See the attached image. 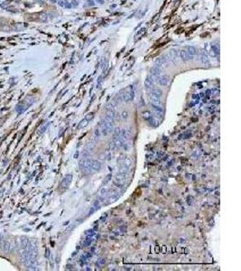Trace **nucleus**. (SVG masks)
Listing matches in <instances>:
<instances>
[{
  "label": "nucleus",
  "mask_w": 241,
  "mask_h": 271,
  "mask_svg": "<svg viewBox=\"0 0 241 271\" xmlns=\"http://www.w3.org/2000/svg\"><path fill=\"white\" fill-rule=\"evenodd\" d=\"M120 196V192L118 188H112L110 190L108 191V194H107V201L108 203H113L116 202Z\"/></svg>",
  "instance_id": "f257e3e1"
},
{
  "label": "nucleus",
  "mask_w": 241,
  "mask_h": 271,
  "mask_svg": "<svg viewBox=\"0 0 241 271\" xmlns=\"http://www.w3.org/2000/svg\"><path fill=\"white\" fill-rule=\"evenodd\" d=\"M126 175H127L126 174L119 173V174L115 176V178H114V181H113L114 184H115L117 187H122L123 185H125V183H126V180H127Z\"/></svg>",
  "instance_id": "f03ea898"
},
{
  "label": "nucleus",
  "mask_w": 241,
  "mask_h": 271,
  "mask_svg": "<svg viewBox=\"0 0 241 271\" xmlns=\"http://www.w3.org/2000/svg\"><path fill=\"white\" fill-rule=\"evenodd\" d=\"M101 127V132L103 135H108L109 133H111V131H113L114 129V123H110L108 121L103 120L100 124Z\"/></svg>",
  "instance_id": "7ed1b4c3"
},
{
  "label": "nucleus",
  "mask_w": 241,
  "mask_h": 271,
  "mask_svg": "<svg viewBox=\"0 0 241 271\" xmlns=\"http://www.w3.org/2000/svg\"><path fill=\"white\" fill-rule=\"evenodd\" d=\"M91 162H92L91 159H85L82 162H80V170L82 173H85V174L91 173V170H90Z\"/></svg>",
  "instance_id": "20e7f679"
},
{
  "label": "nucleus",
  "mask_w": 241,
  "mask_h": 271,
  "mask_svg": "<svg viewBox=\"0 0 241 271\" xmlns=\"http://www.w3.org/2000/svg\"><path fill=\"white\" fill-rule=\"evenodd\" d=\"M135 97V92H134V90L130 87L128 88L123 94L122 98H123V100L125 101V102H130Z\"/></svg>",
  "instance_id": "39448f33"
},
{
  "label": "nucleus",
  "mask_w": 241,
  "mask_h": 271,
  "mask_svg": "<svg viewBox=\"0 0 241 271\" xmlns=\"http://www.w3.org/2000/svg\"><path fill=\"white\" fill-rule=\"evenodd\" d=\"M163 92L159 89H152L149 94L150 100H161Z\"/></svg>",
  "instance_id": "423d86ee"
},
{
  "label": "nucleus",
  "mask_w": 241,
  "mask_h": 271,
  "mask_svg": "<svg viewBox=\"0 0 241 271\" xmlns=\"http://www.w3.org/2000/svg\"><path fill=\"white\" fill-rule=\"evenodd\" d=\"M71 180H72V175H65V177L62 179V181H61V183H60V187H62V188H64V189L68 188L69 185H70V184L71 183Z\"/></svg>",
  "instance_id": "0eeeda50"
},
{
  "label": "nucleus",
  "mask_w": 241,
  "mask_h": 271,
  "mask_svg": "<svg viewBox=\"0 0 241 271\" xmlns=\"http://www.w3.org/2000/svg\"><path fill=\"white\" fill-rule=\"evenodd\" d=\"M180 56H181L182 61H190V60H192L194 58L185 48L182 49L181 52H180Z\"/></svg>",
  "instance_id": "6e6552de"
},
{
  "label": "nucleus",
  "mask_w": 241,
  "mask_h": 271,
  "mask_svg": "<svg viewBox=\"0 0 241 271\" xmlns=\"http://www.w3.org/2000/svg\"><path fill=\"white\" fill-rule=\"evenodd\" d=\"M168 62H169V60H168V58L167 57H165V56H161V57H159V58H157L156 59V61H155V66H157V67H162V66H166V64H168Z\"/></svg>",
  "instance_id": "1a4fd4ad"
},
{
  "label": "nucleus",
  "mask_w": 241,
  "mask_h": 271,
  "mask_svg": "<svg viewBox=\"0 0 241 271\" xmlns=\"http://www.w3.org/2000/svg\"><path fill=\"white\" fill-rule=\"evenodd\" d=\"M156 80L158 82L159 85L161 86H167L169 83V77L166 75H163V76H158L156 78Z\"/></svg>",
  "instance_id": "9d476101"
},
{
  "label": "nucleus",
  "mask_w": 241,
  "mask_h": 271,
  "mask_svg": "<svg viewBox=\"0 0 241 271\" xmlns=\"http://www.w3.org/2000/svg\"><path fill=\"white\" fill-rule=\"evenodd\" d=\"M151 107H152L153 111L155 112V114L158 118H162L163 117V115H164V109H163V108L161 106H156V105L151 104Z\"/></svg>",
  "instance_id": "9b49d317"
},
{
  "label": "nucleus",
  "mask_w": 241,
  "mask_h": 271,
  "mask_svg": "<svg viewBox=\"0 0 241 271\" xmlns=\"http://www.w3.org/2000/svg\"><path fill=\"white\" fill-rule=\"evenodd\" d=\"M101 168V164L100 162L97 161V160H92L91 162V166H90V170L91 173L92 172H99Z\"/></svg>",
  "instance_id": "f8f14e48"
},
{
  "label": "nucleus",
  "mask_w": 241,
  "mask_h": 271,
  "mask_svg": "<svg viewBox=\"0 0 241 271\" xmlns=\"http://www.w3.org/2000/svg\"><path fill=\"white\" fill-rule=\"evenodd\" d=\"M145 86L147 90H152L154 87V80L151 76H148L145 80Z\"/></svg>",
  "instance_id": "ddd939ff"
},
{
  "label": "nucleus",
  "mask_w": 241,
  "mask_h": 271,
  "mask_svg": "<svg viewBox=\"0 0 241 271\" xmlns=\"http://www.w3.org/2000/svg\"><path fill=\"white\" fill-rule=\"evenodd\" d=\"M150 76L154 79V78H157L160 74V68L157 66H154L150 70Z\"/></svg>",
  "instance_id": "4468645a"
},
{
  "label": "nucleus",
  "mask_w": 241,
  "mask_h": 271,
  "mask_svg": "<svg viewBox=\"0 0 241 271\" xmlns=\"http://www.w3.org/2000/svg\"><path fill=\"white\" fill-rule=\"evenodd\" d=\"M167 58H168L169 62H170V61H172V62L175 61L176 58H177V51L174 50V49L171 50V51L169 52L168 55H167Z\"/></svg>",
  "instance_id": "2eb2a0df"
},
{
  "label": "nucleus",
  "mask_w": 241,
  "mask_h": 271,
  "mask_svg": "<svg viewBox=\"0 0 241 271\" xmlns=\"http://www.w3.org/2000/svg\"><path fill=\"white\" fill-rule=\"evenodd\" d=\"M107 194H108V190L106 188H102L99 194V200L100 202H104V200L107 198Z\"/></svg>",
  "instance_id": "dca6fc26"
},
{
  "label": "nucleus",
  "mask_w": 241,
  "mask_h": 271,
  "mask_svg": "<svg viewBox=\"0 0 241 271\" xmlns=\"http://www.w3.org/2000/svg\"><path fill=\"white\" fill-rule=\"evenodd\" d=\"M185 49L194 57L195 56V54H196V53H197V50H196V48L195 47H193V46H187V47H185Z\"/></svg>",
  "instance_id": "f3484780"
},
{
  "label": "nucleus",
  "mask_w": 241,
  "mask_h": 271,
  "mask_svg": "<svg viewBox=\"0 0 241 271\" xmlns=\"http://www.w3.org/2000/svg\"><path fill=\"white\" fill-rule=\"evenodd\" d=\"M200 57H201V61H202V63H203L204 64H209L208 56H207V54L204 53V51L201 52V55H200Z\"/></svg>",
  "instance_id": "a211bd4d"
},
{
  "label": "nucleus",
  "mask_w": 241,
  "mask_h": 271,
  "mask_svg": "<svg viewBox=\"0 0 241 271\" xmlns=\"http://www.w3.org/2000/svg\"><path fill=\"white\" fill-rule=\"evenodd\" d=\"M148 122H149L153 127H157L158 124H159V123H158V120H157L155 118H154V117H152V118L148 120Z\"/></svg>",
  "instance_id": "6ab92c4d"
},
{
  "label": "nucleus",
  "mask_w": 241,
  "mask_h": 271,
  "mask_svg": "<svg viewBox=\"0 0 241 271\" xmlns=\"http://www.w3.org/2000/svg\"><path fill=\"white\" fill-rule=\"evenodd\" d=\"M142 116H143V118H144V119H145L146 121H148V120H149V119H150L153 117V116H152V114H151L149 111H145V112L142 114Z\"/></svg>",
  "instance_id": "aec40b11"
},
{
  "label": "nucleus",
  "mask_w": 241,
  "mask_h": 271,
  "mask_svg": "<svg viewBox=\"0 0 241 271\" xmlns=\"http://www.w3.org/2000/svg\"><path fill=\"white\" fill-rule=\"evenodd\" d=\"M211 54L212 55H218L219 54V48L216 45L211 46Z\"/></svg>",
  "instance_id": "412c9836"
},
{
  "label": "nucleus",
  "mask_w": 241,
  "mask_h": 271,
  "mask_svg": "<svg viewBox=\"0 0 241 271\" xmlns=\"http://www.w3.org/2000/svg\"><path fill=\"white\" fill-rule=\"evenodd\" d=\"M88 122H89V120H88L87 119H84L80 123V129H83V128H85V127L88 125Z\"/></svg>",
  "instance_id": "4be33fe9"
},
{
  "label": "nucleus",
  "mask_w": 241,
  "mask_h": 271,
  "mask_svg": "<svg viewBox=\"0 0 241 271\" xmlns=\"http://www.w3.org/2000/svg\"><path fill=\"white\" fill-rule=\"evenodd\" d=\"M60 5L61 6H63V7H66V8H68V7H70V5L66 1V0H63L62 2H60Z\"/></svg>",
  "instance_id": "5701e85b"
},
{
  "label": "nucleus",
  "mask_w": 241,
  "mask_h": 271,
  "mask_svg": "<svg viewBox=\"0 0 241 271\" xmlns=\"http://www.w3.org/2000/svg\"><path fill=\"white\" fill-rule=\"evenodd\" d=\"M91 241H92V240H91L90 238H89V239H87V240L84 242V245H85V246H89V245H90Z\"/></svg>",
  "instance_id": "b1692460"
},
{
  "label": "nucleus",
  "mask_w": 241,
  "mask_h": 271,
  "mask_svg": "<svg viewBox=\"0 0 241 271\" xmlns=\"http://www.w3.org/2000/svg\"><path fill=\"white\" fill-rule=\"evenodd\" d=\"M127 115H128L127 112H125V111L123 112V118H124V119H126V118H127Z\"/></svg>",
  "instance_id": "393cba45"
},
{
  "label": "nucleus",
  "mask_w": 241,
  "mask_h": 271,
  "mask_svg": "<svg viewBox=\"0 0 241 271\" xmlns=\"http://www.w3.org/2000/svg\"><path fill=\"white\" fill-rule=\"evenodd\" d=\"M99 1H100L101 3H103V2H106V1H108V0H99Z\"/></svg>",
  "instance_id": "a878e982"
}]
</instances>
